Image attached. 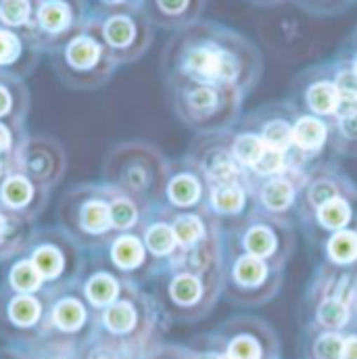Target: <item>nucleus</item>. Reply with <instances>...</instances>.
Instances as JSON below:
<instances>
[{
    "instance_id": "obj_1",
    "label": "nucleus",
    "mask_w": 357,
    "mask_h": 359,
    "mask_svg": "<svg viewBox=\"0 0 357 359\" xmlns=\"http://www.w3.org/2000/svg\"><path fill=\"white\" fill-rule=\"evenodd\" d=\"M264 76V55L245 34L201 19L168 40L161 53V78L226 86L249 96Z\"/></svg>"
},
{
    "instance_id": "obj_2",
    "label": "nucleus",
    "mask_w": 357,
    "mask_h": 359,
    "mask_svg": "<svg viewBox=\"0 0 357 359\" xmlns=\"http://www.w3.org/2000/svg\"><path fill=\"white\" fill-rule=\"evenodd\" d=\"M170 159L147 140H126L109 149L102 161V184L147 207L161 205Z\"/></svg>"
},
{
    "instance_id": "obj_3",
    "label": "nucleus",
    "mask_w": 357,
    "mask_h": 359,
    "mask_svg": "<svg viewBox=\"0 0 357 359\" xmlns=\"http://www.w3.org/2000/svg\"><path fill=\"white\" fill-rule=\"evenodd\" d=\"M166 92L180 123L196 136L232 130L247 98L238 90L198 82H170Z\"/></svg>"
},
{
    "instance_id": "obj_4",
    "label": "nucleus",
    "mask_w": 357,
    "mask_h": 359,
    "mask_svg": "<svg viewBox=\"0 0 357 359\" xmlns=\"http://www.w3.org/2000/svg\"><path fill=\"white\" fill-rule=\"evenodd\" d=\"M57 226L86 253L100 249L115 234L111 188L102 182L69 186L57 207Z\"/></svg>"
},
{
    "instance_id": "obj_5",
    "label": "nucleus",
    "mask_w": 357,
    "mask_h": 359,
    "mask_svg": "<svg viewBox=\"0 0 357 359\" xmlns=\"http://www.w3.org/2000/svg\"><path fill=\"white\" fill-rule=\"evenodd\" d=\"M48 59L59 82L72 90L102 88L119 69L90 21L78 34L50 50Z\"/></svg>"
},
{
    "instance_id": "obj_6",
    "label": "nucleus",
    "mask_w": 357,
    "mask_h": 359,
    "mask_svg": "<svg viewBox=\"0 0 357 359\" xmlns=\"http://www.w3.org/2000/svg\"><path fill=\"white\" fill-rule=\"evenodd\" d=\"M222 241L278 268H284L297 247L292 219L274 217L257 207H253L245 217L224 224Z\"/></svg>"
},
{
    "instance_id": "obj_7",
    "label": "nucleus",
    "mask_w": 357,
    "mask_h": 359,
    "mask_svg": "<svg viewBox=\"0 0 357 359\" xmlns=\"http://www.w3.org/2000/svg\"><path fill=\"white\" fill-rule=\"evenodd\" d=\"M153 301L136 284H128L121 297L96 313L94 337L113 343L128 355L147 343V337L153 328Z\"/></svg>"
},
{
    "instance_id": "obj_8",
    "label": "nucleus",
    "mask_w": 357,
    "mask_h": 359,
    "mask_svg": "<svg viewBox=\"0 0 357 359\" xmlns=\"http://www.w3.org/2000/svg\"><path fill=\"white\" fill-rule=\"evenodd\" d=\"M25 255L42 276L50 294L76 286L86 259V251L59 226H38Z\"/></svg>"
},
{
    "instance_id": "obj_9",
    "label": "nucleus",
    "mask_w": 357,
    "mask_h": 359,
    "mask_svg": "<svg viewBox=\"0 0 357 359\" xmlns=\"http://www.w3.org/2000/svg\"><path fill=\"white\" fill-rule=\"evenodd\" d=\"M90 23L119 67L140 61L155 40V25L140 6L90 15Z\"/></svg>"
},
{
    "instance_id": "obj_10",
    "label": "nucleus",
    "mask_w": 357,
    "mask_h": 359,
    "mask_svg": "<svg viewBox=\"0 0 357 359\" xmlns=\"http://www.w3.org/2000/svg\"><path fill=\"white\" fill-rule=\"evenodd\" d=\"M96 311L84 301L76 286L53 292L48 301L44 337L36 347L80 349L94 337Z\"/></svg>"
},
{
    "instance_id": "obj_11",
    "label": "nucleus",
    "mask_w": 357,
    "mask_h": 359,
    "mask_svg": "<svg viewBox=\"0 0 357 359\" xmlns=\"http://www.w3.org/2000/svg\"><path fill=\"white\" fill-rule=\"evenodd\" d=\"M50 294L0 288V339L13 347H36L44 337Z\"/></svg>"
},
{
    "instance_id": "obj_12",
    "label": "nucleus",
    "mask_w": 357,
    "mask_h": 359,
    "mask_svg": "<svg viewBox=\"0 0 357 359\" xmlns=\"http://www.w3.org/2000/svg\"><path fill=\"white\" fill-rule=\"evenodd\" d=\"M90 21L86 0H38L34 19V40L44 55L61 46Z\"/></svg>"
},
{
    "instance_id": "obj_13",
    "label": "nucleus",
    "mask_w": 357,
    "mask_h": 359,
    "mask_svg": "<svg viewBox=\"0 0 357 359\" xmlns=\"http://www.w3.org/2000/svg\"><path fill=\"white\" fill-rule=\"evenodd\" d=\"M220 276L222 271L198 273L180 266H163L155 276L157 292L170 311L192 313L209 299V292L215 288Z\"/></svg>"
},
{
    "instance_id": "obj_14",
    "label": "nucleus",
    "mask_w": 357,
    "mask_h": 359,
    "mask_svg": "<svg viewBox=\"0 0 357 359\" xmlns=\"http://www.w3.org/2000/svg\"><path fill=\"white\" fill-rule=\"evenodd\" d=\"M186 157L203 172L209 184L253 180L232 153V130L196 136Z\"/></svg>"
},
{
    "instance_id": "obj_15",
    "label": "nucleus",
    "mask_w": 357,
    "mask_h": 359,
    "mask_svg": "<svg viewBox=\"0 0 357 359\" xmlns=\"http://www.w3.org/2000/svg\"><path fill=\"white\" fill-rule=\"evenodd\" d=\"M94 253H98L126 282L136 286L155 278L157 271L161 269L155 257L149 253L140 236V230L117 232Z\"/></svg>"
},
{
    "instance_id": "obj_16",
    "label": "nucleus",
    "mask_w": 357,
    "mask_h": 359,
    "mask_svg": "<svg viewBox=\"0 0 357 359\" xmlns=\"http://www.w3.org/2000/svg\"><path fill=\"white\" fill-rule=\"evenodd\" d=\"M67 151L48 134H29L19 153V170L40 186L55 190L67 174Z\"/></svg>"
},
{
    "instance_id": "obj_17",
    "label": "nucleus",
    "mask_w": 357,
    "mask_h": 359,
    "mask_svg": "<svg viewBox=\"0 0 357 359\" xmlns=\"http://www.w3.org/2000/svg\"><path fill=\"white\" fill-rule=\"evenodd\" d=\"M292 96L290 98L303 113L318 115L324 119H335L337 104L341 98V92L335 82V65L318 63L301 72L292 84Z\"/></svg>"
},
{
    "instance_id": "obj_18",
    "label": "nucleus",
    "mask_w": 357,
    "mask_h": 359,
    "mask_svg": "<svg viewBox=\"0 0 357 359\" xmlns=\"http://www.w3.org/2000/svg\"><path fill=\"white\" fill-rule=\"evenodd\" d=\"M297 115H299V107L290 98L274 100L241 117L238 128L255 132L266 144V149L286 155L292 149V128Z\"/></svg>"
},
{
    "instance_id": "obj_19",
    "label": "nucleus",
    "mask_w": 357,
    "mask_h": 359,
    "mask_svg": "<svg viewBox=\"0 0 357 359\" xmlns=\"http://www.w3.org/2000/svg\"><path fill=\"white\" fill-rule=\"evenodd\" d=\"M209 198V182L203 176V172L184 155L180 159H170V174L166 182L161 207L186 213V211H209L207 209Z\"/></svg>"
},
{
    "instance_id": "obj_20",
    "label": "nucleus",
    "mask_w": 357,
    "mask_h": 359,
    "mask_svg": "<svg viewBox=\"0 0 357 359\" xmlns=\"http://www.w3.org/2000/svg\"><path fill=\"white\" fill-rule=\"evenodd\" d=\"M353 186H356V182L335 163L311 165L299 188V198H297V209H295L297 215L301 217L303 226H307L311 222V217L316 215V211L322 205H326L335 196L347 192Z\"/></svg>"
},
{
    "instance_id": "obj_21",
    "label": "nucleus",
    "mask_w": 357,
    "mask_h": 359,
    "mask_svg": "<svg viewBox=\"0 0 357 359\" xmlns=\"http://www.w3.org/2000/svg\"><path fill=\"white\" fill-rule=\"evenodd\" d=\"M222 255H226V266L222 273L228 284L241 294H257L262 290H274L280 284L282 268L268 264L255 255L238 251L222 241Z\"/></svg>"
},
{
    "instance_id": "obj_22",
    "label": "nucleus",
    "mask_w": 357,
    "mask_h": 359,
    "mask_svg": "<svg viewBox=\"0 0 357 359\" xmlns=\"http://www.w3.org/2000/svg\"><path fill=\"white\" fill-rule=\"evenodd\" d=\"M130 282H126L98 253H86L82 271L76 280V290L84 301L98 313L111 303H115Z\"/></svg>"
},
{
    "instance_id": "obj_23",
    "label": "nucleus",
    "mask_w": 357,
    "mask_h": 359,
    "mask_svg": "<svg viewBox=\"0 0 357 359\" xmlns=\"http://www.w3.org/2000/svg\"><path fill=\"white\" fill-rule=\"evenodd\" d=\"M307 172L286 170L278 176L269 178H253V198L255 207L264 213L280 217V219H292V211L297 209L299 188L305 180Z\"/></svg>"
},
{
    "instance_id": "obj_24",
    "label": "nucleus",
    "mask_w": 357,
    "mask_h": 359,
    "mask_svg": "<svg viewBox=\"0 0 357 359\" xmlns=\"http://www.w3.org/2000/svg\"><path fill=\"white\" fill-rule=\"evenodd\" d=\"M42 55L34 36L0 25V76L25 82L38 69Z\"/></svg>"
},
{
    "instance_id": "obj_25",
    "label": "nucleus",
    "mask_w": 357,
    "mask_h": 359,
    "mask_svg": "<svg viewBox=\"0 0 357 359\" xmlns=\"http://www.w3.org/2000/svg\"><path fill=\"white\" fill-rule=\"evenodd\" d=\"M50 192L53 190L40 186L36 180L25 176L21 170H15L0 184V205L36 222L48 207Z\"/></svg>"
},
{
    "instance_id": "obj_26",
    "label": "nucleus",
    "mask_w": 357,
    "mask_h": 359,
    "mask_svg": "<svg viewBox=\"0 0 357 359\" xmlns=\"http://www.w3.org/2000/svg\"><path fill=\"white\" fill-rule=\"evenodd\" d=\"M314 243L341 230H357V186L322 205L305 226Z\"/></svg>"
},
{
    "instance_id": "obj_27",
    "label": "nucleus",
    "mask_w": 357,
    "mask_h": 359,
    "mask_svg": "<svg viewBox=\"0 0 357 359\" xmlns=\"http://www.w3.org/2000/svg\"><path fill=\"white\" fill-rule=\"evenodd\" d=\"M253 207H255L253 180L209 184L207 209L213 217H217L222 222V226L245 217Z\"/></svg>"
},
{
    "instance_id": "obj_28",
    "label": "nucleus",
    "mask_w": 357,
    "mask_h": 359,
    "mask_svg": "<svg viewBox=\"0 0 357 359\" xmlns=\"http://www.w3.org/2000/svg\"><path fill=\"white\" fill-rule=\"evenodd\" d=\"M207 0H142L140 8L147 19L168 32H180L203 19Z\"/></svg>"
},
{
    "instance_id": "obj_29",
    "label": "nucleus",
    "mask_w": 357,
    "mask_h": 359,
    "mask_svg": "<svg viewBox=\"0 0 357 359\" xmlns=\"http://www.w3.org/2000/svg\"><path fill=\"white\" fill-rule=\"evenodd\" d=\"M140 236H142L149 253L155 257V262L161 268L166 264H170V259L178 251V241H176L174 226H172V213L161 205H157L149 211L147 219L140 226Z\"/></svg>"
},
{
    "instance_id": "obj_30",
    "label": "nucleus",
    "mask_w": 357,
    "mask_h": 359,
    "mask_svg": "<svg viewBox=\"0 0 357 359\" xmlns=\"http://www.w3.org/2000/svg\"><path fill=\"white\" fill-rule=\"evenodd\" d=\"M330 132H332L330 119L309 115L299 109L292 128V149L299 151L309 163H314L318 155L324 151V147L330 142Z\"/></svg>"
},
{
    "instance_id": "obj_31",
    "label": "nucleus",
    "mask_w": 357,
    "mask_h": 359,
    "mask_svg": "<svg viewBox=\"0 0 357 359\" xmlns=\"http://www.w3.org/2000/svg\"><path fill=\"white\" fill-rule=\"evenodd\" d=\"M0 288L25 294H50L25 251L0 264Z\"/></svg>"
},
{
    "instance_id": "obj_32",
    "label": "nucleus",
    "mask_w": 357,
    "mask_h": 359,
    "mask_svg": "<svg viewBox=\"0 0 357 359\" xmlns=\"http://www.w3.org/2000/svg\"><path fill=\"white\" fill-rule=\"evenodd\" d=\"M36 228V222L0 205V264L23 253Z\"/></svg>"
},
{
    "instance_id": "obj_33",
    "label": "nucleus",
    "mask_w": 357,
    "mask_h": 359,
    "mask_svg": "<svg viewBox=\"0 0 357 359\" xmlns=\"http://www.w3.org/2000/svg\"><path fill=\"white\" fill-rule=\"evenodd\" d=\"M32 109V94L23 80L0 76V121L25 123Z\"/></svg>"
},
{
    "instance_id": "obj_34",
    "label": "nucleus",
    "mask_w": 357,
    "mask_h": 359,
    "mask_svg": "<svg viewBox=\"0 0 357 359\" xmlns=\"http://www.w3.org/2000/svg\"><path fill=\"white\" fill-rule=\"evenodd\" d=\"M324 264L339 269L357 266V230H341L324 236L322 241Z\"/></svg>"
},
{
    "instance_id": "obj_35",
    "label": "nucleus",
    "mask_w": 357,
    "mask_h": 359,
    "mask_svg": "<svg viewBox=\"0 0 357 359\" xmlns=\"http://www.w3.org/2000/svg\"><path fill=\"white\" fill-rule=\"evenodd\" d=\"M111 209H113V224H115V234H117V232L140 230L142 222L147 219L153 207H147L140 201L111 188Z\"/></svg>"
},
{
    "instance_id": "obj_36",
    "label": "nucleus",
    "mask_w": 357,
    "mask_h": 359,
    "mask_svg": "<svg viewBox=\"0 0 357 359\" xmlns=\"http://www.w3.org/2000/svg\"><path fill=\"white\" fill-rule=\"evenodd\" d=\"M36 2L38 0H0V25L32 36Z\"/></svg>"
},
{
    "instance_id": "obj_37",
    "label": "nucleus",
    "mask_w": 357,
    "mask_h": 359,
    "mask_svg": "<svg viewBox=\"0 0 357 359\" xmlns=\"http://www.w3.org/2000/svg\"><path fill=\"white\" fill-rule=\"evenodd\" d=\"M232 153H234L236 161L247 172H251L257 165V161L262 159V155L266 153V144L262 142V138L255 132L238 128V130H232Z\"/></svg>"
},
{
    "instance_id": "obj_38",
    "label": "nucleus",
    "mask_w": 357,
    "mask_h": 359,
    "mask_svg": "<svg viewBox=\"0 0 357 359\" xmlns=\"http://www.w3.org/2000/svg\"><path fill=\"white\" fill-rule=\"evenodd\" d=\"M332 151L343 157H357V113L335 119L332 121V132H330V142Z\"/></svg>"
},
{
    "instance_id": "obj_39",
    "label": "nucleus",
    "mask_w": 357,
    "mask_h": 359,
    "mask_svg": "<svg viewBox=\"0 0 357 359\" xmlns=\"http://www.w3.org/2000/svg\"><path fill=\"white\" fill-rule=\"evenodd\" d=\"M316 316L320 326H324L326 330H341L349 322V305L343 299L328 294L320 301Z\"/></svg>"
},
{
    "instance_id": "obj_40",
    "label": "nucleus",
    "mask_w": 357,
    "mask_h": 359,
    "mask_svg": "<svg viewBox=\"0 0 357 359\" xmlns=\"http://www.w3.org/2000/svg\"><path fill=\"white\" fill-rule=\"evenodd\" d=\"M29 132L25 123L0 121V157H19Z\"/></svg>"
},
{
    "instance_id": "obj_41",
    "label": "nucleus",
    "mask_w": 357,
    "mask_h": 359,
    "mask_svg": "<svg viewBox=\"0 0 357 359\" xmlns=\"http://www.w3.org/2000/svg\"><path fill=\"white\" fill-rule=\"evenodd\" d=\"M292 4H297L301 11L316 15V17H332V15H341L347 8H351L357 0H290Z\"/></svg>"
},
{
    "instance_id": "obj_42",
    "label": "nucleus",
    "mask_w": 357,
    "mask_h": 359,
    "mask_svg": "<svg viewBox=\"0 0 357 359\" xmlns=\"http://www.w3.org/2000/svg\"><path fill=\"white\" fill-rule=\"evenodd\" d=\"M226 355L230 359H262L264 358V347L253 334H236L230 339Z\"/></svg>"
},
{
    "instance_id": "obj_43",
    "label": "nucleus",
    "mask_w": 357,
    "mask_h": 359,
    "mask_svg": "<svg viewBox=\"0 0 357 359\" xmlns=\"http://www.w3.org/2000/svg\"><path fill=\"white\" fill-rule=\"evenodd\" d=\"M343 345H345V339L337 330H328L316 339L314 355H316V359H341Z\"/></svg>"
},
{
    "instance_id": "obj_44",
    "label": "nucleus",
    "mask_w": 357,
    "mask_h": 359,
    "mask_svg": "<svg viewBox=\"0 0 357 359\" xmlns=\"http://www.w3.org/2000/svg\"><path fill=\"white\" fill-rule=\"evenodd\" d=\"M90 6V15L107 13V11H117V8H132L140 6L142 0H86Z\"/></svg>"
},
{
    "instance_id": "obj_45",
    "label": "nucleus",
    "mask_w": 357,
    "mask_h": 359,
    "mask_svg": "<svg viewBox=\"0 0 357 359\" xmlns=\"http://www.w3.org/2000/svg\"><path fill=\"white\" fill-rule=\"evenodd\" d=\"M0 359H46L38 349H27V347H13L4 345L0 349Z\"/></svg>"
},
{
    "instance_id": "obj_46",
    "label": "nucleus",
    "mask_w": 357,
    "mask_h": 359,
    "mask_svg": "<svg viewBox=\"0 0 357 359\" xmlns=\"http://www.w3.org/2000/svg\"><path fill=\"white\" fill-rule=\"evenodd\" d=\"M15 170H19V157H0V184Z\"/></svg>"
},
{
    "instance_id": "obj_47",
    "label": "nucleus",
    "mask_w": 357,
    "mask_h": 359,
    "mask_svg": "<svg viewBox=\"0 0 357 359\" xmlns=\"http://www.w3.org/2000/svg\"><path fill=\"white\" fill-rule=\"evenodd\" d=\"M341 359H357V334L347 337L343 345V355Z\"/></svg>"
},
{
    "instance_id": "obj_48",
    "label": "nucleus",
    "mask_w": 357,
    "mask_h": 359,
    "mask_svg": "<svg viewBox=\"0 0 357 359\" xmlns=\"http://www.w3.org/2000/svg\"><path fill=\"white\" fill-rule=\"evenodd\" d=\"M147 359H180L178 353H174V351H170V349H163V351H155V353H151Z\"/></svg>"
},
{
    "instance_id": "obj_49",
    "label": "nucleus",
    "mask_w": 357,
    "mask_h": 359,
    "mask_svg": "<svg viewBox=\"0 0 357 359\" xmlns=\"http://www.w3.org/2000/svg\"><path fill=\"white\" fill-rule=\"evenodd\" d=\"M249 4H253V6H264V8H268V6H278V4H282V2H286V0H247Z\"/></svg>"
},
{
    "instance_id": "obj_50",
    "label": "nucleus",
    "mask_w": 357,
    "mask_h": 359,
    "mask_svg": "<svg viewBox=\"0 0 357 359\" xmlns=\"http://www.w3.org/2000/svg\"><path fill=\"white\" fill-rule=\"evenodd\" d=\"M192 359H224V355H215V353H201V355H194Z\"/></svg>"
},
{
    "instance_id": "obj_51",
    "label": "nucleus",
    "mask_w": 357,
    "mask_h": 359,
    "mask_svg": "<svg viewBox=\"0 0 357 359\" xmlns=\"http://www.w3.org/2000/svg\"><path fill=\"white\" fill-rule=\"evenodd\" d=\"M347 46H356V48H357V27H356V32L351 34V38H349V42H347Z\"/></svg>"
},
{
    "instance_id": "obj_52",
    "label": "nucleus",
    "mask_w": 357,
    "mask_h": 359,
    "mask_svg": "<svg viewBox=\"0 0 357 359\" xmlns=\"http://www.w3.org/2000/svg\"><path fill=\"white\" fill-rule=\"evenodd\" d=\"M224 359H230V358H228V355H224Z\"/></svg>"
},
{
    "instance_id": "obj_53",
    "label": "nucleus",
    "mask_w": 357,
    "mask_h": 359,
    "mask_svg": "<svg viewBox=\"0 0 357 359\" xmlns=\"http://www.w3.org/2000/svg\"><path fill=\"white\" fill-rule=\"evenodd\" d=\"M356 297H357V288H356Z\"/></svg>"
}]
</instances>
